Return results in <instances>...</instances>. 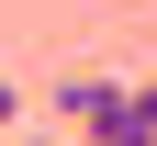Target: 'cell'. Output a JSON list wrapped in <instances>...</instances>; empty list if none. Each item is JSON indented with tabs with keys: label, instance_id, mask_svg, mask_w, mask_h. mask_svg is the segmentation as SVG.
<instances>
[{
	"label": "cell",
	"instance_id": "obj_1",
	"mask_svg": "<svg viewBox=\"0 0 157 146\" xmlns=\"http://www.w3.org/2000/svg\"><path fill=\"white\" fill-rule=\"evenodd\" d=\"M90 146H157V79H124V101L90 124Z\"/></svg>",
	"mask_w": 157,
	"mask_h": 146
},
{
	"label": "cell",
	"instance_id": "obj_2",
	"mask_svg": "<svg viewBox=\"0 0 157 146\" xmlns=\"http://www.w3.org/2000/svg\"><path fill=\"white\" fill-rule=\"evenodd\" d=\"M112 101H124V79H56V124H78V135H90Z\"/></svg>",
	"mask_w": 157,
	"mask_h": 146
},
{
	"label": "cell",
	"instance_id": "obj_3",
	"mask_svg": "<svg viewBox=\"0 0 157 146\" xmlns=\"http://www.w3.org/2000/svg\"><path fill=\"white\" fill-rule=\"evenodd\" d=\"M11 112H23V101H11V79H0V124H11Z\"/></svg>",
	"mask_w": 157,
	"mask_h": 146
},
{
	"label": "cell",
	"instance_id": "obj_4",
	"mask_svg": "<svg viewBox=\"0 0 157 146\" xmlns=\"http://www.w3.org/2000/svg\"><path fill=\"white\" fill-rule=\"evenodd\" d=\"M11 146H45V135H11Z\"/></svg>",
	"mask_w": 157,
	"mask_h": 146
}]
</instances>
